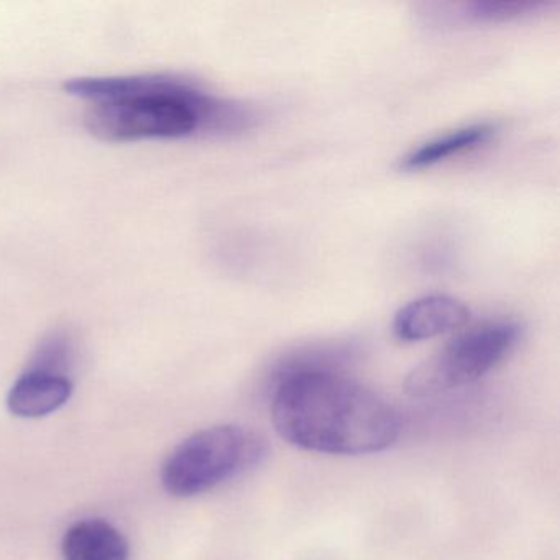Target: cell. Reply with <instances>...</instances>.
Masks as SVG:
<instances>
[{
	"label": "cell",
	"instance_id": "6da1fadb",
	"mask_svg": "<svg viewBox=\"0 0 560 560\" xmlns=\"http://www.w3.org/2000/svg\"><path fill=\"white\" fill-rule=\"evenodd\" d=\"M65 91L91 103L84 126L106 142L237 136L258 120L247 104L215 96L178 74L77 78Z\"/></svg>",
	"mask_w": 560,
	"mask_h": 560
},
{
	"label": "cell",
	"instance_id": "7a4b0ae2",
	"mask_svg": "<svg viewBox=\"0 0 560 560\" xmlns=\"http://www.w3.org/2000/svg\"><path fill=\"white\" fill-rule=\"evenodd\" d=\"M271 421L280 438L303 451L370 455L396 444L398 409L355 380L320 365H300L281 375Z\"/></svg>",
	"mask_w": 560,
	"mask_h": 560
},
{
	"label": "cell",
	"instance_id": "3957f363",
	"mask_svg": "<svg viewBox=\"0 0 560 560\" xmlns=\"http://www.w3.org/2000/svg\"><path fill=\"white\" fill-rule=\"evenodd\" d=\"M267 439L238 424H219L189 435L166 458L162 483L176 498H191L221 487L264 464Z\"/></svg>",
	"mask_w": 560,
	"mask_h": 560
},
{
	"label": "cell",
	"instance_id": "277c9868",
	"mask_svg": "<svg viewBox=\"0 0 560 560\" xmlns=\"http://www.w3.org/2000/svg\"><path fill=\"white\" fill-rule=\"evenodd\" d=\"M521 336L523 327L510 319L470 327L415 366L406 376L405 392L412 398H429L471 385L506 360Z\"/></svg>",
	"mask_w": 560,
	"mask_h": 560
},
{
	"label": "cell",
	"instance_id": "5b68a950",
	"mask_svg": "<svg viewBox=\"0 0 560 560\" xmlns=\"http://www.w3.org/2000/svg\"><path fill=\"white\" fill-rule=\"evenodd\" d=\"M470 320V310L457 298L429 294L399 307L393 332L402 342H422L462 329Z\"/></svg>",
	"mask_w": 560,
	"mask_h": 560
},
{
	"label": "cell",
	"instance_id": "8992f818",
	"mask_svg": "<svg viewBox=\"0 0 560 560\" xmlns=\"http://www.w3.org/2000/svg\"><path fill=\"white\" fill-rule=\"evenodd\" d=\"M71 393L70 376L28 366L9 392L8 405L19 418H42L67 405Z\"/></svg>",
	"mask_w": 560,
	"mask_h": 560
},
{
	"label": "cell",
	"instance_id": "52a82bcc",
	"mask_svg": "<svg viewBox=\"0 0 560 560\" xmlns=\"http://www.w3.org/2000/svg\"><path fill=\"white\" fill-rule=\"evenodd\" d=\"M65 560H129L130 547L124 534L103 520L74 523L61 542Z\"/></svg>",
	"mask_w": 560,
	"mask_h": 560
},
{
	"label": "cell",
	"instance_id": "ba28073f",
	"mask_svg": "<svg viewBox=\"0 0 560 560\" xmlns=\"http://www.w3.org/2000/svg\"><path fill=\"white\" fill-rule=\"evenodd\" d=\"M497 133V127L490 122L471 124L452 130L438 139L422 143L418 149L406 153L399 162V168L405 172H419V170L432 168L439 163L447 162L452 156L462 155L465 152L483 147L490 142L491 137Z\"/></svg>",
	"mask_w": 560,
	"mask_h": 560
},
{
	"label": "cell",
	"instance_id": "9c48e42d",
	"mask_svg": "<svg viewBox=\"0 0 560 560\" xmlns=\"http://www.w3.org/2000/svg\"><path fill=\"white\" fill-rule=\"evenodd\" d=\"M539 0H478L460 5V18L475 24H506L537 14L546 8Z\"/></svg>",
	"mask_w": 560,
	"mask_h": 560
},
{
	"label": "cell",
	"instance_id": "30bf717a",
	"mask_svg": "<svg viewBox=\"0 0 560 560\" xmlns=\"http://www.w3.org/2000/svg\"><path fill=\"white\" fill-rule=\"evenodd\" d=\"M74 359L77 343L73 336L67 330H55L42 340L28 366L70 376L68 373L73 369Z\"/></svg>",
	"mask_w": 560,
	"mask_h": 560
}]
</instances>
